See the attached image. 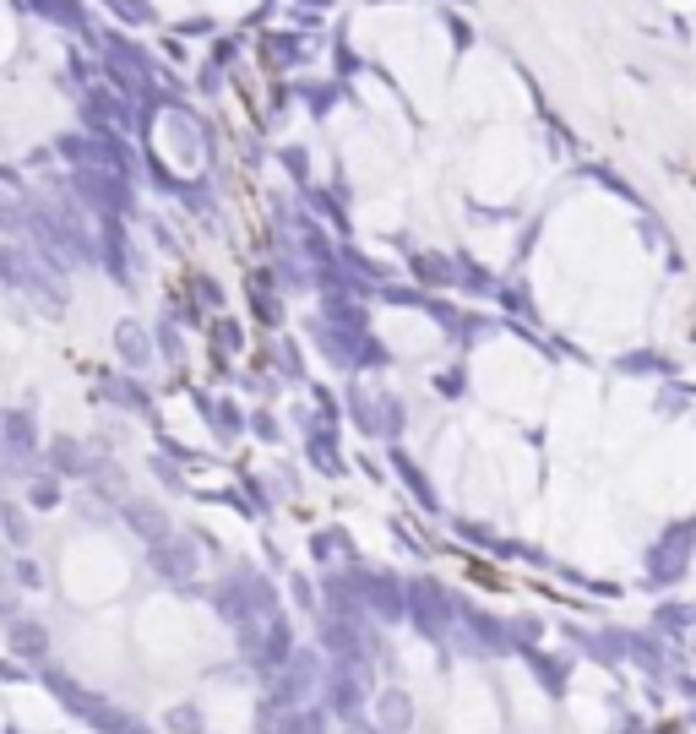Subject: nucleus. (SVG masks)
<instances>
[{"label":"nucleus","instance_id":"1","mask_svg":"<svg viewBox=\"0 0 696 734\" xmlns=\"http://www.w3.org/2000/svg\"><path fill=\"white\" fill-rule=\"evenodd\" d=\"M11 653L17 659H44L50 653V631L39 620H11Z\"/></svg>","mask_w":696,"mask_h":734}]
</instances>
